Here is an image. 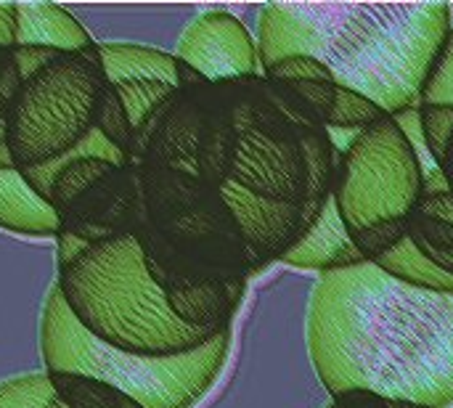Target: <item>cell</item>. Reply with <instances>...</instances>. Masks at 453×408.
Returning <instances> with one entry per match:
<instances>
[{
    "mask_svg": "<svg viewBox=\"0 0 453 408\" xmlns=\"http://www.w3.org/2000/svg\"><path fill=\"white\" fill-rule=\"evenodd\" d=\"M175 58L194 66L207 82L263 72L257 37L226 8H210L194 16L175 42Z\"/></svg>",
    "mask_w": 453,
    "mask_h": 408,
    "instance_id": "9",
    "label": "cell"
},
{
    "mask_svg": "<svg viewBox=\"0 0 453 408\" xmlns=\"http://www.w3.org/2000/svg\"><path fill=\"white\" fill-rule=\"evenodd\" d=\"M96 130L114 146L119 149L127 159L133 151V127L130 119L125 114V106L117 96V90L111 85H104L101 96H98V106H96ZM133 165V162H130Z\"/></svg>",
    "mask_w": 453,
    "mask_h": 408,
    "instance_id": "19",
    "label": "cell"
},
{
    "mask_svg": "<svg viewBox=\"0 0 453 408\" xmlns=\"http://www.w3.org/2000/svg\"><path fill=\"white\" fill-rule=\"evenodd\" d=\"M263 74L273 82H284V85H295V82H334V74L329 72L326 64H321L313 56L305 53H292L284 56L268 66H263ZM337 85V82H334Z\"/></svg>",
    "mask_w": 453,
    "mask_h": 408,
    "instance_id": "23",
    "label": "cell"
},
{
    "mask_svg": "<svg viewBox=\"0 0 453 408\" xmlns=\"http://www.w3.org/2000/svg\"><path fill=\"white\" fill-rule=\"evenodd\" d=\"M385 117H393V114H388L377 101H372L364 93H356V90L337 85L334 109H332V117L326 122V130H342V133L358 135V133L374 127L377 122H382Z\"/></svg>",
    "mask_w": 453,
    "mask_h": 408,
    "instance_id": "18",
    "label": "cell"
},
{
    "mask_svg": "<svg viewBox=\"0 0 453 408\" xmlns=\"http://www.w3.org/2000/svg\"><path fill=\"white\" fill-rule=\"evenodd\" d=\"M24 77L19 69V56L16 45H3L0 42V119L8 117V109L21 88Z\"/></svg>",
    "mask_w": 453,
    "mask_h": 408,
    "instance_id": "26",
    "label": "cell"
},
{
    "mask_svg": "<svg viewBox=\"0 0 453 408\" xmlns=\"http://www.w3.org/2000/svg\"><path fill=\"white\" fill-rule=\"evenodd\" d=\"M53 398L48 372H29L0 382V408H45Z\"/></svg>",
    "mask_w": 453,
    "mask_h": 408,
    "instance_id": "20",
    "label": "cell"
},
{
    "mask_svg": "<svg viewBox=\"0 0 453 408\" xmlns=\"http://www.w3.org/2000/svg\"><path fill=\"white\" fill-rule=\"evenodd\" d=\"M419 130L430 157L441 165L453 138V104H419Z\"/></svg>",
    "mask_w": 453,
    "mask_h": 408,
    "instance_id": "22",
    "label": "cell"
},
{
    "mask_svg": "<svg viewBox=\"0 0 453 408\" xmlns=\"http://www.w3.org/2000/svg\"><path fill=\"white\" fill-rule=\"evenodd\" d=\"M422 194V162L395 117L358 133L340 154L332 199L350 234L380 220L409 218Z\"/></svg>",
    "mask_w": 453,
    "mask_h": 408,
    "instance_id": "8",
    "label": "cell"
},
{
    "mask_svg": "<svg viewBox=\"0 0 453 408\" xmlns=\"http://www.w3.org/2000/svg\"><path fill=\"white\" fill-rule=\"evenodd\" d=\"M19 48H48L58 53H77L96 45L88 29L61 5L53 3H16V42Z\"/></svg>",
    "mask_w": 453,
    "mask_h": 408,
    "instance_id": "12",
    "label": "cell"
},
{
    "mask_svg": "<svg viewBox=\"0 0 453 408\" xmlns=\"http://www.w3.org/2000/svg\"><path fill=\"white\" fill-rule=\"evenodd\" d=\"M0 167H13L11 151H8V127H5V119H0Z\"/></svg>",
    "mask_w": 453,
    "mask_h": 408,
    "instance_id": "30",
    "label": "cell"
},
{
    "mask_svg": "<svg viewBox=\"0 0 453 408\" xmlns=\"http://www.w3.org/2000/svg\"><path fill=\"white\" fill-rule=\"evenodd\" d=\"M358 252L364 255L366 263H377L388 252H393L403 239H409V218L398 220H380L374 226H366L356 234H350Z\"/></svg>",
    "mask_w": 453,
    "mask_h": 408,
    "instance_id": "21",
    "label": "cell"
},
{
    "mask_svg": "<svg viewBox=\"0 0 453 408\" xmlns=\"http://www.w3.org/2000/svg\"><path fill=\"white\" fill-rule=\"evenodd\" d=\"M220 194L244 236L250 266H252V279L268 273L276 263H281V258L319 220L305 207L273 202L252 191H244L234 183L220 186Z\"/></svg>",
    "mask_w": 453,
    "mask_h": 408,
    "instance_id": "10",
    "label": "cell"
},
{
    "mask_svg": "<svg viewBox=\"0 0 453 408\" xmlns=\"http://www.w3.org/2000/svg\"><path fill=\"white\" fill-rule=\"evenodd\" d=\"M56 242H58V271H61L64 266H69L74 258H80V255L90 247V244H85L82 239H77V236H72V234H64V231H58Z\"/></svg>",
    "mask_w": 453,
    "mask_h": 408,
    "instance_id": "28",
    "label": "cell"
},
{
    "mask_svg": "<svg viewBox=\"0 0 453 408\" xmlns=\"http://www.w3.org/2000/svg\"><path fill=\"white\" fill-rule=\"evenodd\" d=\"M0 228L27 236H58L61 223L16 167H0Z\"/></svg>",
    "mask_w": 453,
    "mask_h": 408,
    "instance_id": "13",
    "label": "cell"
},
{
    "mask_svg": "<svg viewBox=\"0 0 453 408\" xmlns=\"http://www.w3.org/2000/svg\"><path fill=\"white\" fill-rule=\"evenodd\" d=\"M332 401L342 408H430L414 401H403V398H388L374 390H348Z\"/></svg>",
    "mask_w": 453,
    "mask_h": 408,
    "instance_id": "27",
    "label": "cell"
},
{
    "mask_svg": "<svg viewBox=\"0 0 453 408\" xmlns=\"http://www.w3.org/2000/svg\"><path fill=\"white\" fill-rule=\"evenodd\" d=\"M329 408H342V406H337V404H334V401H332V406H329Z\"/></svg>",
    "mask_w": 453,
    "mask_h": 408,
    "instance_id": "34",
    "label": "cell"
},
{
    "mask_svg": "<svg viewBox=\"0 0 453 408\" xmlns=\"http://www.w3.org/2000/svg\"><path fill=\"white\" fill-rule=\"evenodd\" d=\"M453 29L449 3H268L257 11L260 66L305 53L340 88L388 114L422 104L435 58Z\"/></svg>",
    "mask_w": 453,
    "mask_h": 408,
    "instance_id": "2",
    "label": "cell"
},
{
    "mask_svg": "<svg viewBox=\"0 0 453 408\" xmlns=\"http://www.w3.org/2000/svg\"><path fill=\"white\" fill-rule=\"evenodd\" d=\"M289 88L303 98V104L311 109V114L326 127V122L332 117V109H334L337 85L334 82H295Z\"/></svg>",
    "mask_w": 453,
    "mask_h": 408,
    "instance_id": "25",
    "label": "cell"
},
{
    "mask_svg": "<svg viewBox=\"0 0 453 408\" xmlns=\"http://www.w3.org/2000/svg\"><path fill=\"white\" fill-rule=\"evenodd\" d=\"M374 266H380L382 271H388L390 276L419 287V289H430V292H453V276L443 273L438 266H433L417 247L411 239H403L393 252H388L385 258H380Z\"/></svg>",
    "mask_w": 453,
    "mask_h": 408,
    "instance_id": "16",
    "label": "cell"
},
{
    "mask_svg": "<svg viewBox=\"0 0 453 408\" xmlns=\"http://www.w3.org/2000/svg\"><path fill=\"white\" fill-rule=\"evenodd\" d=\"M45 408H66V406H64L61 401H56V398H53V401H50V404H48V406H45Z\"/></svg>",
    "mask_w": 453,
    "mask_h": 408,
    "instance_id": "32",
    "label": "cell"
},
{
    "mask_svg": "<svg viewBox=\"0 0 453 408\" xmlns=\"http://www.w3.org/2000/svg\"><path fill=\"white\" fill-rule=\"evenodd\" d=\"M441 170H443V175H446L449 191H453V154H446V159L441 162Z\"/></svg>",
    "mask_w": 453,
    "mask_h": 408,
    "instance_id": "31",
    "label": "cell"
},
{
    "mask_svg": "<svg viewBox=\"0 0 453 408\" xmlns=\"http://www.w3.org/2000/svg\"><path fill=\"white\" fill-rule=\"evenodd\" d=\"M361 263H366V260L358 252L348 226L342 223L334 199H329L324 204L313 228L281 258L284 268H292L300 273H316V276L345 271V268H353Z\"/></svg>",
    "mask_w": 453,
    "mask_h": 408,
    "instance_id": "11",
    "label": "cell"
},
{
    "mask_svg": "<svg viewBox=\"0 0 453 408\" xmlns=\"http://www.w3.org/2000/svg\"><path fill=\"white\" fill-rule=\"evenodd\" d=\"M422 104H453V29L422 90Z\"/></svg>",
    "mask_w": 453,
    "mask_h": 408,
    "instance_id": "24",
    "label": "cell"
},
{
    "mask_svg": "<svg viewBox=\"0 0 453 408\" xmlns=\"http://www.w3.org/2000/svg\"><path fill=\"white\" fill-rule=\"evenodd\" d=\"M109 85L130 80H159L178 88V58L162 48L141 42H98Z\"/></svg>",
    "mask_w": 453,
    "mask_h": 408,
    "instance_id": "14",
    "label": "cell"
},
{
    "mask_svg": "<svg viewBox=\"0 0 453 408\" xmlns=\"http://www.w3.org/2000/svg\"><path fill=\"white\" fill-rule=\"evenodd\" d=\"M56 287L77 324L122 353L178 356L218 335L188 327L170 311L133 236L88 247L58 271Z\"/></svg>",
    "mask_w": 453,
    "mask_h": 408,
    "instance_id": "4",
    "label": "cell"
},
{
    "mask_svg": "<svg viewBox=\"0 0 453 408\" xmlns=\"http://www.w3.org/2000/svg\"><path fill=\"white\" fill-rule=\"evenodd\" d=\"M316 276L292 268L265 279L250 311L247 369L250 401L255 408H329L332 396L324 390L308 345V303Z\"/></svg>",
    "mask_w": 453,
    "mask_h": 408,
    "instance_id": "6",
    "label": "cell"
},
{
    "mask_svg": "<svg viewBox=\"0 0 453 408\" xmlns=\"http://www.w3.org/2000/svg\"><path fill=\"white\" fill-rule=\"evenodd\" d=\"M48 380L56 401H61L66 408H143L119 388L88 374L48 372Z\"/></svg>",
    "mask_w": 453,
    "mask_h": 408,
    "instance_id": "15",
    "label": "cell"
},
{
    "mask_svg": "<svg viewBox=\"0 0 453 408\" xmlns=\"http://www.w3.org/2000/svg\"><path fill=\"white\" fill-rule=\"evenodd\" d=\"M125 106V114L130 119V127H133V138L143 130V125L157 114V109L170 98L173 85L167 82H159V80H130V82H117L111 85Z\"/></svg>",
    "mask_w": 453,
    "mask_h": 408,
    "instance_id": "17",
    "label": "cell"
},
{
    "mask_svg": "<svg viewBox=\"0 0 453 408\" xmlns=\"http://www.w3.org/2000/svg\"><path fill=\"white\" fill-rule=\"evenodd\" d=\"M0 42H16V3H0Z\"/></svg>",
    "mask_w": 453,
    "mask_h": 408,
    "instance_id": "29",
    "label": "cell"
},
{
    "mask_svg": "<svg viewBox=\"0 0 453 408\" xmlns=\"http://www.w3.org/2000/svg\"><path fill=\"white\" fill-rule=\"evenodd\" d=\"M234 343V327L178 356H133L88 335L53 284L40 311V353L45 372H77L104 380L143 408H194L218 382Z\"/></svg>",
    "mask_w": 453,
    "mask_h": 408,
    "instance_id": "5",
    "label": "cell"
},
{
    "mask_svg": "<svg viewBox=\"0 0 453 408\" xmlns=\"http://www.w3.org/2000/svg\"><path fill=\"white\" fill-rule=\"evenodd\" d=\"M308 345L324 390H374L453 408V292L411 287L374 263L316 276Z\"/></svg>",
    "mask_w": 453,
    "mask_h": 408,
    "instance_id": "1",
    "label": "cell"
},
{
    "mask_svg": "<svg viewBox=\"0 0 453 408\" xmlns=\"http://www.w3.org/2000/svg\"><path fill=\"white\" fill-rule=\"evenodd\" d=\"M135 186L130 236L165 297L252 281L244 236L220 189L157 162L135 165Z\"/></svg>",
    "mask_w": 453,
    "mask_h": 408,
    "instance_id": "3",
    "label": "cell"
},
{
    "mask_svg": "<svg viewBox=\"0 0 453 408\" xmlns=\"http://www.w3.org/2000/svg\"><path fill=\"white\" fill-rule=\"evenodd\" d=\"M446 154H453V138H451V143H449V151Z\"/></svg>",
    "mask_w": 453,
    "mask_h": 408,
    "instance_id": "33",
    "label": "cell"
},
{
    "mask_svg": "<svg viewBox=\"0 0 453 408\" xmlns=\"http://www.w3.org/2000/svg\"><path fill=\"white\" fill-rule=\"evenodd\" d=\"M104 85L109 80L98 42L88 50L56 53L32 72L5 117L13 167L50 165L74 151L96 130V106Z\"/></svg>",
    "mask_w": 453,
    "mask_h": 408,
    "instance_id": "7",
    "label": "cell"
}]
</instances>
